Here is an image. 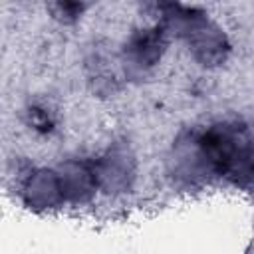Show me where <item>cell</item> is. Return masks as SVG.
Instances as JSON below:
<instances>
[{"label":"cell","mask_w":254,"mask_h":254,"mask_svg":"<svg viewBox=\"0 0 254 254\" xmlns=\"http://www.w3.org/2000/svg\"><path fill=\"white\" fill-rule=\"evenodd\" d=\"M196 167L226 177L234 185L254 187V135L236 123H218L200 133L190 149Z\"/></svg>","instance_id":"6da1fadb"},{"label":"cell","mask_w":254,"mask_h":254,"mask_svg":"<svg viewBox=\"0 0 254 254\" xmlns=\"http://www.w3.org/2000/svg\"><path fill=\"white\" fill-rule=\"evenodd\" d=\"M163 8H165L163 14L165 30L167 32L171 30L177 36L185 38L194 58L202 65H216L224 62L228 54V42L222 30L214 22H210L202 12L189 6L169 4Z\"/></svg>","instance_id":"7a4b0ae2"},{"label":"cell","mask_w":254,"mask_h":254,"mask_svg":"<svg viewBox=\"0 0 254 254\" xmlns=\"http://www.w3.org/2000/svg\"><path fill=\"white\" fill-rule=\"evenodd\" d=\"M167 46V30L163 24H157L153 28L137 30L123 50L125 67L129 73L139 75L147 69H151L163 56Z\"/></svg>","instance_id":"3957f363"},{"label":"cell","mask_w":254,"mask_h":254,"mask_svg":"<svg viewBox=\"0 0 254 254\" xmlns=\"http://www.w3.org/2000/svg\"><path fill=\"white\" fill-rule=\"evenodd\" d=\"M93 173L97 179V187H101L107 192L127 190L133 173H135V161L127 147L115 145L111 147L103 157H99L93 165Z\"/></svg>","instance_id":"277c9868"},{"label":"cell","mask_w":254,"mask_h":254,"mask_svg":"<svg viewBox=\"0 0 254 254\" xmlns=\"http://www.w3.org/2000/svg\"><path fill=\"white\" fill-rule=\"evenodd\" d=\"M24 202L30 208H54L64 202V190L58 177V171L38 169L34 175L28 177L22 189Z\"/></svg>","instance_id":"5b68a950"},{"label":"cell","mask_w":254,"mask_h":254,"mask_svg":"<svg viewBox=\"0 0 254 254\" xmlns=\"http://www.w3.org/2000/svg\"><path fill=\"white\" fill-rule=\"evenodd\" d=\"M58 177L62 183L64 198H69L75 202L87 200L97 189V179H95L93 167H89L85 163L67 161L65 165H62L58 169Z\"/></svg>","instance_id":"8992f818"}]
</instances>
